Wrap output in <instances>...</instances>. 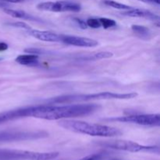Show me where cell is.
Listing matches in <instances>:
<instances>
[{"label": "cell", "instance_id": "6da1fadb", "mask_svg": "<svg viewBox=\"0 0 160 160\" xmlns=\"http://www.w3.org/2000/svg\"><path fill=\"white\" fill-rule=\"evenodd\" d=\"M101 108L96 103L70 104L56 106L53 104L30 106L29 117L46 120H60L64 119L84 117L95 113Z\"/></svg>", "mask_w": 160, "mask_h": 160}, {"label": "cell", "instance_id": "7a4b0ae2", "mask_svg": "<svg viewBox=\"0 0 160 160\" xmlns=\"http://www.w3.org/2000/svg\"><path fill=\"white\" fill-rule=\"evenodd\" d=\"M61 128L78 134H87L93 137L113 138L122 135V131L118 128L106 125L91 123L81 120L64 119L59 121Z\"/></svg>", "mask_w": 160, "mask_h": 160}, {"label": "cell", "instance_id": "3957f363", "mask_svg": "<svg viewBox=\"0 0 160 160\" xmlns=\"http://www.w3.org/2000/svg\"><path fill=\"white\" fill-rule=\"evenodd\" d=\"M138 96L136 92L129 93H114V92H104L88 95H67L55 97L46 100L48 104H69L72 102H90L95 100H109V99H132Z\"/></svg>", "mask_w": 160, "mask_h": 160}, {"label": "cell", "instance_id": "277c9868", "mask_svg": "<svg viewBox=\"0 0 160 160\" xmlns=\"http://www.w3.org/2000/svg\"><path fill=\"white\" fill-rule=\"evenodd\" d=\"M98 145L111 149L126 151L130 152H152L159 154V148L153 145H143L128 140H112L99 142Z\"/></svg>", "mask_w": 160, "mask_h": 160}, {"label": "cell", "instance_id": "5b68a950", "mask_svg": "<svg viewBox=\"0 0 160 160\" xmlns=\"http://www.w3.org/2000/svg\"><path fill=\"white\" fill-rule=\"evenodd\" d=\"M59 153L38 152L21 150L0 149V160H52L59 156Z\"/></svg>", "mask_w": 160, "mask_h": 160}, {"label": "cell", "instance_id": "8992f818", "mask_svg": "<svg viewBox=\"0 0 160 160\" xmlns=\"http://www.w3.org/2000/svg\"><path fill=\"white\" fill-rule=\"evenodd\" d=\"M48 134L43 131H0V143L3 142H21V141L36 140L47 138Z\"/></svg>", "mask_w": 160, "mask_h": 160}, {"label": "cell", "instance_id": "52a82bcc", "mask_svg": "<svg viewBox=\"0 0 160 160\" xmlns=\"http://www.w3.org/2000/svg\"><path fill=\"white\" fill-rule=\"evenodd\" d=\"M108 121H117L122 123H132L147 127H159L160 115L157 114H133L126 117H111Z\"/></svg>", "mask_w": 160, "mask_h": 160}, {"label": "cell", "instance_id": "ba28073f", "mask_svg": "<svg viewBox=\"0 0 160 160\" xmlns=\"http://www.w3.org/2000/svg\"><path fill=\"white\" fill-rule=\"evenodd\" d=\"M37 9L42 11L48 12H79L81 10V6L78 3L67 1L44 2L37 5Z\"/></svg>", "mask_w": 160, "mask_h": 160}, {"label": "cell", "instance_id": "9c48e42d", "mask_svg": "<svg viewBox=\"0 0 160 160\" xmlns=\"http://www.w3.org/2000/svg\"><path fill=\"white\" fill-rule=\"evenodd\" d=\"M61 42L73 46L88 47V48L96 47L98 45V41L95 39L75 35H66V34H61Z\"/></svg>", "mask_w": 160, "mask_h": 160}, {"label": "cell", "instance_id": "30bf717a", "mask_svg": "<svg viewBox=\"0 0 160 160\" xmlns=\"http://www.w3.org/2000/svg\"><path fill=\"white\" fill-rule=\"evenodd\" d=\"M28 34L32 37L40 41H43V42H61V34L51 32V31H38V30H34L31 28L28 31Z\"/></svg>", "mask_w": 160, "mask_h": 160}, {"label": "cell", "instance_id": "8fae6325", "mask_svg": "<svg viewBox=\"0 0 160 160\" xmlns=\"http://www.w3.org/2000/svg\"><path fill=\"white\" fill-rule=\"evenodd\" d=\"M122 15L129 17H138V18H144L147 20H152V21H159V17L156 14L153 13L149 10L141 9H134L132 8L128 10H125L121 12Z\"/></svg>", "mask_w": 160, "mask_h": 160}, {"label": "cell", "instance_id": "7c38bea8", "mask_svg": "<svg viewBox=\"0 0 160 160\" xmlns=\"http://www.w3.org/2000/svg\"><path fill=\"white\" fill-rule=\"evenodd\" d=\"M25 117H27L26 106L11 109V110L4 111V112H0V124L14 120L25 118Z\"/></svg>", "mask_w": 160, "mask_h": 160}, {"label": "cell", "instance_id": "4fadbf2b", "mask_svg": "<svg viewBox=\"0 0 160 160\" xmlns=\"http://www.w3.org/2000/svg\"><path fill=\"white\" fill-rule=\"evenodd\" d=\"M3 11H4L5 13L8 14V15L11 16L12 17H15V18L23 19V20H31V21H42V20L37 18V17L28 13V12H26L23 10H18V9H12L5 8V9H3Z\"/></svg>", "mask_w": 160, "mask_h": 160}, {"label": "cell", "instance_id": "5bb4252c", "mask_svg": "<svg viewBox=\"0 0 160 160\" xmlns=\"http://www.w3.org/2000/svg\"><path fill=\"white\" fill-rule=\"evenodd\" d=\"M17 63L23 66H36L38 62V55H20L15 59Z\"/></svg>", "mask_w": 160, "mask_h": 160}, {"label": "cell", "instance_id": "9a60e30c", "mask_svg": "<svg viewBox=\"0 0 160 160\" xmlns=\"http://www.w3.org/2000/svg\"><path fill=\"white\" fill-rule=\"evenodd\" d=\"M131 30L133 32L142 39H145V40H148L151 38L152 33L149 28H146L142 25H137L134 24L131 26Z\"/></svg>", "mask_w": 160, "mask_h": 160}, {"label": "cell", "instance_id": "2e32d148", "mask_svg": "<svg viewBox=\"0 0 160 160\" xmlns=\"http://www.w3.org/2000/svg\"><path fill=\"white\" fill-rule=\"evenodd\" d=\"M113 56L112 52H100L95 53L94 55H91V56H88V57L81 58V59L82 60H97V59H108Z\"/></svg>", "mask_w": 160, "mask_h": 160}, {"label": "cell", "instance_id": "e0dca14e", "mask_svg": "<svg viewBox=\"0 0 160 160\" xmlns=\"http://www.w3.org/2000/svg\"><path fill=\"white\" fill-rule=\"evenodd\" d=\"M103 2L107 6H110V7L117 9H121V10H128V9H131L133 8L128 5L123 4V3L113 1V0H104Z\"/></svg>", "mask_w": 160, "mask_h": 160}, {"label": "cell", "instance_id": "ac0fdd59", "mask_svg": "<svg viewBox=\"0 0 160 160\" xmlns=\"http://www.w3.org/2000/svg\"><path fill=\"white\" fill-rule=\"evenodd\" d=\"M98 20L101 23V26H102L105 29L112 28V27H115L117 25V22L113 20H111V19L101 17V18H98Z\"/></svg>", "mask_w": 160, "mask_h": 160}, {"label": "cell", "instance_id": "d6986e66", "mask_svg": "<svg viewBox=\"0 0 160 160\" xmlns=\"http://www.w3.org/2000/svg\"><path fill=\"white\" fill-rule=\"evenodd\" d=\"M88 27L92 28H99L101 27L99 20L98 18H88L86 20Z\"/></svg>", "mask_w": 160, "mask_h": 160}, {"label": "cell", "instance_id": "ffe728a7", "mask_svg": "<svg viewBox=\"0 0 160 160\" xmlns=\"http://www.w3.org/2000/svg\"><path fill=\"white\" fill-rule=\"evenodd\" d=\"M8 25L14 27V28H22V29L28 30V31H29V30L31 29V28L29 26V25L27 24V23H23V22H11V23H8Z\"/></svg>", "mask_w": 160, "mask_h": 160}, {"label": "cell", "instance_id": "44dd1931", "mask_svg": "<svg viewBox=\"0 0 160 160\" xmlns=\"http://www.w3.org/2000/svg\"><path fill=\"white\" fill-rule=\"evenodd\" d=\"M103 156L102 154H93L88 156L86 157L82 158V159L79 160H102V159Z\"/></svg>", "mask_w": 160, "mask_h": 160}, {"label": "cell", "instance_id": "7402d4cb", "mask_svg": "<svg viewBox=\"0 0 160 160\" xmlns=\"http://www.w3.org/2000/svg\"><path fill=\"white\" fill-rule=\"evenodd\" d=\"M25 52L29 53V54H34V55H39L41 53L43 52L42 49L40 48H26L24 50Z\"/></svg>", "mask_w": 160, "mask_h": 160}, {"label": "cell", "instance_id": "603a6c76", "mask_svg": "<svg viewBox=\"0 0 160 160\" xmlns=\"http://www.w3.org/2000/svg\"><path fill=\"white\" fill-rule=\"evenodd\" d=\"M74 20L76 21V23H78V25L79 26V28H81V29L85 30L88 28V25H87V23H86V21H84V20H81V19H80V18H75Z\"/></svg>", "mask_w": 160, "mask_h": 160}, {"label": "cell", "instance_id": "cb8c5ba5", "mask_svg": "<svg viewBox=\"0 0 160 160\" xmlns=\"http://www.w3.org/2000/svg\"><path fill=\"white\" fill-rule=\"evenodd\" d=\"M8 45L6 43V42H0V52L6 51V50L8 49Z\"/></svg>", "mask_w": 160, "mask_h": 160}, {"label": "cell", "instance_id": "d4e9b609", "mask_svg": "<svg viewBox=\"0 0 160 160\" xmlns=\"http://www.w3.org/2000/svg\"><path fill=\"white\" fill-rule=\"evenodd\" d=\"M138 1L143 2L146 3H153V4H160V0H138Z\"/></svg>", "mask_w": 160, "mask_h": 160}, {"label": "cell", "instance_id": "484cf974", "mask_svg": "<svg viewBox=\"0 0 160 160\" xmlns=\"http://www.w3.org/2000/svg\"><path fill=\"white\" fill-rule=\"evenodd\" d=\"M2 1L7 2H12V3H20L23 2L25 0H2Z\"/></svg>", "mask_w": 160, "mask_h": 160}, {"label": "cell", "instance_id": "4316f807", "mask_svg": "<svg viewBox=\"0 0 160 160\" xmlns=\"http://www.w3.org/2000/svg\"><path fill=\"white\" fill-rule=\"evenodd\" d=\"M5 6H6V5H5L4 3H2V2H0V8H1V7H4Z\"/></svg>", "mask_w": 160, "mask_h": 160}, {"label": "cell", "instance_id": "83f0119b", "mask_svg": "<svg viewBox=\"0 0 160 160\" xmlns=\"http://www.w3.org/2000/svg\"><path fill=\"white\" fill-rule=\"evenodd\" d=\"M0 60H2V59H1V58H0Z\"/></svg>", "mask_w": 160, "mask_h": 160}, {"label": "cell", "instance_id": "f1b7e54d", "mask_svg": "<svg viewBox=\"0 0 160 160\" xmlns=\"http://www.w3.org/2000/svg\"><path fill=\"white\" fill-rule=\"evenodd\" d=\"M114 160H116V159H114Z\"/></svg>", "mask_w": 160, "mask_h": 160}]
</instances>
